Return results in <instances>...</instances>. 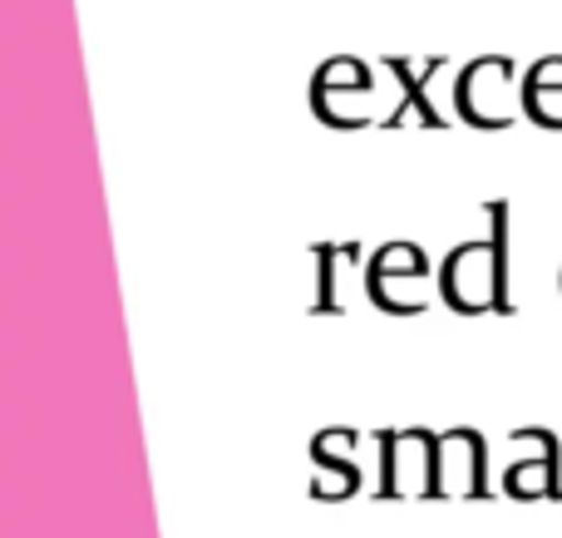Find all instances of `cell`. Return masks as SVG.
Instances as JSON below:
<instances>
[{
  "label": "cell",
  "mask_w": 562,
  "mask_h": 538,
  "mask_svg": "<svg viewBox=\"0 0 562 538\" xmlns=\"http://www.w3.org/2000/svg\"><path fill=\"white\" fill-rule=\"evenodd\" d=\"M350 440H360V435L356 430H321L316 440H311V460H316V470H326V480H311L316 500H346V494L360 490L356 460L340 455V445H350Z\"/></svg>",
  "instance_id": "5"
},
{
  "label": "cell",
  "mask_w": 562,
  "mask_h": 538,
  "mask_svg": "<svg viewBox=\"0 0 562 538\" xmlns=\"http://www.w3.org/2000/svg\"><path fill=\"white\" fill-rule=\"evenodd\" d=\"M504 494L518 500H543V494H562V460H558V435L548 445V455L538 464H508L504 474Z\"/></svg>",
  "instance_id": "6"
},
{
  "label": "cell",
  "mask_w": 562,
  "mask_h": 538,
  "mask_svg": "<svg viewBox=\"0 0 562 538\" xmlns=\"http://www.w3.org/2000/svg\"><path fill=\"white\" fill-rule=\"evenodd\" d=\"M488 213H494V237L454 247L439 272V292L454 312H514L508 302V208L494 203Z\"/></svg>",
  "instance_id": "1"
},
{
  "label": "cell",
  "mask_w": 562,
  "mask_h": 538,
  "mask_svg": "<svg viewBox=\"0 0 562 538\" xmlns=\"http://www.w3.org/2000/svg\"><path fill=\"white\" fill-rule=\"evenodd\" d=\"M459 119L474 128L514 124V65L504 55H484L459 75Z\"/></svg>",
  "instance_id": "3"
},
{
  "label": "cell",
  "mask_w": 562,
  "mask_h": 538,
  "mask_svg": "<svg viewBox=\"0 0 562 538\" xmlns=\"http://www.w3.org/2000/svg\"><path fill=\"white\" fill-rule=\"evenodd\" d=\"M336 257H340V247H316V277H321L316 312H326V316L340 312V302H336Z\"/></svg>",
  "instance_id": "8"
},
{
  "label": "cell",
  "mask_w": 562,
  "mask_h": 538,
  "mask_svg": "<svg viewBox=\"0 0 562 538\" xmlns=\"http://www.w3.org/2000/svg\"><path fill=\"white\" fill-rule=\"evenodd\" d=\"M419 272H429L425 253H419L415 243H390V247H380L375 262H370L366 287H380V282H390V277H419Z\"/></svg>",
  "instance_id": "7"
},
{
  "label": "cell",
  "mask_w": 562,
  "mask_h": 538,
  "mask_svg": "<svg viewBox=\"0 0 562 538\" xmlns=\"http://www.w3.org/2000/svg\"><path fill=\"white\" fill-rule=\"evenodd\" d=\"M435 494H488V484H484V435L479 430L439 435Z\"/></svg>",
  "instance_id": "4"
},
{
  "label": "cell",
  "mask_w": 562,
  "mask_h": 538,
  "mask_svg": "<svg viewBox=\"0 0 562 538\" xmlns=\"http://www.w3.org/2000/svg\"><path fill=\"white\" fill-rule=\"evenodd\" d=\"M439 435L429 430H380V494H435Z\"/></svg>",
  "instance_id": "2"
}]
</instances>
